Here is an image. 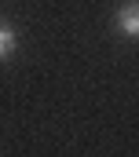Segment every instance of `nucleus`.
Instances as JSON below:
<instances>
[{
  "label": "nucleus",
  "mask_w": 139,
  "mask_h": 157,
  "mask_svg": "<svg viewBox=\"0 0 139 157\" xmlns=\"http://www.w3.org/2000/svg\"><path fill=\"white\" fill-rule=\"evenodd\" d=\"M117 29L125 37H139V4H121L117 7Z\"/></svg>",
  "instance_id": "1"
},
{
  "label": "nucleus",
  "mask_w": 139,
  "mask_h": 157,
  "mask_svg": "<svg viewBox=\"0 0 139 157\" xmlns=\"http://www.w3.org/2000/svg\"><path fill=\"white\" fill-rule=\"evenodd\" d=\"M15 48H18V37H15V29H7V26H0V59H7V55H15Z\"/></svg>",
  "instance_id": "2"
}]
</instances>
